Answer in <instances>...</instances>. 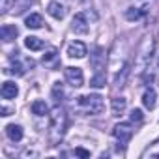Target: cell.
<instances>
[{
	"mask_svg": "<svg viewBox=\"0 0 159 159\" xmlns=\"http://www.w3.org/2000/svg\"><path fill=\"white\" fill-rule=\"evenodd\" d=\"M66 129H67V114H66V111L62 107H56L49 116V140H51V146H56L64 139Z\"/></svg>",
	"mask_w": 159,
	"mask_h": 159,
	"instance_id": "cell-1",
	"label": "cell"
},
{
	"mask_svg": "<svg viewBox=\"0 0 159 159\" xmlns=\"http://www.w3.org/2000/svg\"><path fill=\"white\" fill-rule=\"evenodd\" d=\"M155 52V39L153 36H144L139 49H137V54H135V73H144V69L150 66V60Z\"/></svg>",
	"mask_w": 159,
	"mask_h": 159,
	"instance_id": "cell-2",
	"label": "cell"
},
{
	"mask_svg": "<svg viewBox=\"0 0 159 159\" xmlns=\"http://www.w3.org/2000/svg\"><path fill=\"white\" fill-rule=\"evenodd\" d=\"M77 109L81 111L83 114H90V116H94V114H99L101 111H103V98L101 96H98V94H90V96H79L77 98Z\"/></svg>",
	"mask_w": 159,
	"mask_h": 159,
	"instance_id": "cell-3",
	"label": "cell"
},
{
	"mask_svg": "<svg viewBox=\"0 0 159 159\" xmlns=\"http://www.w3.org/2000/svg\"><path fill=\"white\" fill-rule=\"evenodd\" d=\"M133 133H135V129H133V125H131L129 122H120V124H116V125L112 127V135H114V139L118 140V146H122V148L131 140Z\"/></svg>",
	"mask_w": 159,
	"mask_h": 159,
	"instance_id": "cell-4",
	"label": "cell"
},
{
	"mask_svg": "<svg viewBox=\"0 0 159 159\" xmlns=\"http://www.w3.org/2000/svg\"><path fill=\"white\" fill-rule=\"evenodd\" d=\"M71 30L79 36H84L90 32V13L88 11H81L75 13L73 21H71Z\"/></svg>",
	"mask_w": 159,
	"mask_h": 159,
	"instance_id": "cell-5",
	"label": "cell"
},
{
	"mask_svg": "<svg viewBox=\"0 0 159 159\" xmlns=\"http://www.w3.org/2000/svg\"><path fill=\"white\" fill-rule=\"evenodd\" d=\"M64 75H66V81H67L73 88H81L83 83H84V75H83V69H81V67L67 66V67L64 69Z\"/></svg>",
	"mask_w": 159,
	"mask_h": 159,
	"instance_id": "cell-6",
	"label": "cell"
},
{
	"mask_svg": "<svg viewBox=\"0 0 159 159\" xmlns=\"http://www.w3.org/2000/svg\"><path fill=\"white\" fill-rule=\"evenodd\" d=\"M105 64H107V52H105V49L96 47L94 49V54L90 56V66L94 67L96 73H101L105 69Z\"/></svg>",
	"mask_w": 159,
	"mask_h": 159,
	"instance_id": "cell-7",
	"label": "cell"
},
{
	"mask_svg": "<svg viewBox=\"0 0 159 159\" xmlns=\"http://www.w3.org/2000/svg\"><path fill=\"white\" fill-rule=\"evenodd\" d=\"M67 56L69 58H84L86 56V45L83 41H73V43H69Z\"/></svg>",
	"mask_w": 159,
	"mask_h": 159,
	"instance_id": "cell-8",
	"label": "cell"
},
{
	"mask_svg": "<svg viewBox=\"0 0 159 159\" xmlns=\"http://www.w3.org/2000/svg\"><path fill=\"white\" fill-rule=\"evenodd\" d=\"M0 94H2V98H4V99H15V98H17V94H19V88H17V84H15V83L6 81V83L2 84V90H0Z\"/></svg>",
	"mask_w": 159,
	"mask_h": 159,
	"instance_id": "cell-9",
	"label": "cell"
},
{
	"mask_svg": "<svg viewBox=\"0 0 159 159\" xmlns=\"http://www.w3.org/2000/svg\"><path fill=\"white\" fill-rule=\"evenodd\" d=\"M47 13L51 15V17H54V19H64L66 17V8L60 4V2H51L49 6H47Z\"/></svg>",
	"mask_w": 159,
	"mask_h": 159,
	"instance_id": "cell-10",
	"label": "cell"
},
{
	"mask_svg": "<svg viewBox=\"0 0 159 159\" xmlns=\"http://www.w3.org/2000/svg\"><path fill=\"white\" fill-rule=\"evenodd\" d=\"M125 107H127V99L125 98H114L112 103H111L112 116H122L125 112Z\"/></svg>",
	"mask_w": 159,
	"mask_h": 159,
	"instance_id": "cell-11",
	"label": "cell"
},
{
	"mask_svg": "<svg viewBox=\"0 0 159 159\" xmlns=\"http://www.w3.org/2000/svg\"><path fill=\"white\" fill-rule=\"evenodd\" d=\"M6 135H8V139L10 140H13V142H19V140H23V127L21 125H15V124H10V125H6Z\"/></svg>",
	"mask_w": 159,
	"mask_h": 159,
	"instance_id": "cell-12",
	"label": "cell"
},
{
	"mask_svg": "<svg viewBox=\"0 0 159 159\" xmlns=\"http://www.w3.org/2000/svg\"><path fill=\"white\" fill-rule=\"evenodd\" d=\"M0 38H2V41H11L17 38V26L13 25H4L2 28H0Z\"/></svg>",
	"mask_w": 159,
	"mask_h": 159,
	"instance_id": "cell-13",
	"label": "cell"
},
{
	"mask_svg": "<svg viewBox=\"0 0 159 159\" xmlns=\"http://www.w3.org/2000/svg\"><path fill=\"white\" fill-rule=\"evenodd\" d=\"M155 103H157V94H155L153 88H148V90L144 92V96H142V105L152 111V109L155 107Z\"/></svg>",
	"mask_w": 159,
	"mask_h": 159,
	"instance_id": "cell-14",
	"label": "cell"
},
{
	"mask_svg": "<svg viewBox=\"0 0 159 159\" xmlns=\"http://www.w3.org/2000/svg\"><path fill=\"white\" fill-rule=\"evenodd\" d=\"M25 25H26L28 28H32V30H38V28L43 26V17H41L39 13H30V15L25 19Z\"/></svg>",
	"mask_w": 159,
	"mask_h": 159,
	"instance_id": "cell-15",
	"label": "cell"
},
{
	"mask_svg": "<svg viewBox=\"0 0 159 159\" xmlns=\"http://www.w3.org/2000/svg\"><path fill=\"white\" fill-rule=\"evenodd\" d=\"M25 47L30 51H41L45 47V43H43V39H39L36 36H28V38H25Z\"/></svg>",
	"mask_w": 159,
	"mask_h": 159,
	"instance_id": "cell-16",
	"label": "cell"
},
{
	"mask_svg": "<svg viewBox=\"0 0 159 159\" xmlns=\"http://www.w3.org/2000/svg\"><path fill=\"white\" fill-rule=\"evenodd\" d=\"M144 15H146V10H142V8H129V10H125V19L127 21H139Z\"/></svg>",
	"mask_w": 159,
	"mask_h": 159,
	"instance_id": "cell-17",
	"label": "cell"
},
{
	"mask_svg": "<svg viewBox=\"0 0 159 159\" xmlns=\"http://www.w3.org/2000/svg\"><path fill=\"white\" fill-rule=\"evenodd\" d=\"M32 112H34L36 116H45V114L49 112V107H47V103H45V101L38 99V101H34V103H32Z\"/></svg>",
	"mask_w": 159,
	"mask_h": 159,
	"instance_id": "cell-18",
	"label": "cell"
},
{
	"mask_svg": "<svg viewBox=\"0 0 159 159\" xmlns=\"http://www.w3.org/2000/svg\"><path fill=\"white\" fill-rule=\"evenodd\" d=\"M105 84H107V79H105L103 73H96V75L90 79V86H92V88H103Z\"/></svg>",
	"mask_w": 159,
	"mask_h": 159,
	"instance_id": "cell-19",
	"label": "cell"
},
{
	"mask_svg": "<svg viewBox=\"0 0 159 159\" xmlns=\"http://www.w3.org/2000/svg\"><path fill=\"white\" fill-rule=\"evenodd\" d=\"M52 96H54V99H56L58 103L62 101V98H64V88H62L60 83H54V86H52Z\"/></svg>",
	"mask_w": 159,
	"mask_h": 159,
	"instance_id": "cell-20",
	"label": "cell"
},
{
	"mask_svg": "<svg viewBox=\"0 0 159 159\" xmlns=\"http://www.w3.org/2000/svg\"><path fill=\"white\" fill-rule=\"evenodd\" d=\"M129 116H131V122H133V124H140V122H142V118H144L140 109H133Z\"/></svg>",
	"mask_w": 159,
	"mask_h": 159,
	"instance_id": "cell-21",
	"label": "cell"
},
{
	"mask_svg": "<svg viewBox=\"0 0 159 159\" xmlns=\"http://www.w3.org/2000/svg\"><path fill=\"white\" fill-rule=\"evenodd\" d=\"M56 54H58V52H56V49H49V51L43 54V62H45V64H49V62L56 60Z\"/></svg>",
	"mask_w": 159,
	"mask_h": 159,
	"instance_id": "cell-22",
	"label": "cell"
},
{
	"mask_svg": "<svg viewBox=\"0 0 159 159\" xmlns=\"http://www.w3.org/2000/svg\"><path fill=\"white\" fill-rule=\"evenodd\" d=\"M75 155H79V157H90V152L84 150V148H75Z\"/></svg>",
	"mask_w": 159,
	"mask_h": 159,
	"instance_id": "cell-23",
	"label": "cell"
},
{
	"mask_svg": "<svg viewBox=\"0 0 159 159\" xmlns=\"http://www.w3.org/2000/svg\"><path fill=\"white\" fill-rule=\"evenodd\" d=\"M11 2H13V0H2V6H0V10H2V13H6V11L10 10Z\"/></svg>",
	"mask_w": 159,
	"mask_h": 159,
	"instance_id": "cell-24",
	"label": "cell"
},
{
	"mask_svg": "<svg viewBox=\"0 0 159 159\" xmlns=\"http://www.w3.org/2000/svg\"><path fill=\"white\" fill-rule=\"evenodd\" d=\"M2 116H10V109L8 107H2Z\"/></svg>",
	"mask_w": 159,
	"mask_h": 159,
	"instance_id": "cell-25",
	"label": "cell"
},
{
	"mask_svg": "<svg viewBox=\"0 0 159 159\" xmlns=\"http://www.w3.org/2000/svg\"><path fill=\"white\" fill-rule=\"evenodd\" d=\"M157 66H159V60H157Z\"/></svg>",
	"mask_w": 159,
	"mask_h": 159,
	"instance_id": "cell-26",
	"label": "cell"
}]
</instances>
